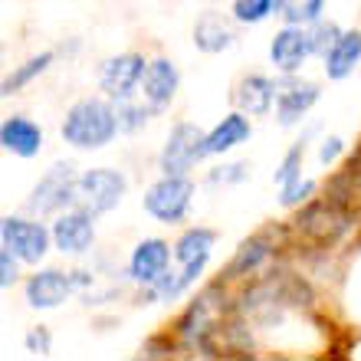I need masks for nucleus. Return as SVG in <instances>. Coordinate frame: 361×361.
Listing matches in <instances>:
<instances>
[{
  "mask_svg": "<svg viewBox=\"0 0 361 361\" xmlns=\"http://www.w3.org/2000/svg\"><path fill=\"white\" fill-rule=\"evenodd\" d=\"M118 132V115L115 105L105 99H79L63 118V142L82 152H95L115 138Z\"/></svg>",
  "mask_w": 361,
  "mask_h": 361,
  "instance_id": "1",
  "label": "nucleus"
},
{
  "mask_svg": "<svg viewBox=\"0 0 361 361\" xmlns=\"http://www.w3.org/2000/svg\"><path fill=\"white\" fill-rule=\"evenodd\" d=\"M190 197H194V184L188 180V174H164L145 194V210L161 224H178L188 214Z\"/></svg>",
  "mask_w": 361,
  "mask_h": 361,
  "instance_id": "2",
  "label": "nucleus"
},
{
  "mask_svg": "<svg viewBox=\"0 0 361 361\" xmlns=\"http://www.w3.org/2000/svg\"><path fill=\"white\" fill-rule=\"evenodd\" d=\"M125 194V178L118 171H86L79 174L76 180V200L73 207L76 210H86L89 217H99V214H109V210L122 200Z\"/></svg>",
  "mask_w": 361,
  "mask_h": 361,
  "instance_id": "3",
  "label": "nucleus"
},
{
  "mask_svg": "<svg viewBox=\"0 0 361 361\" xmlns=\"http://www.w3.org/2000/svg\"><path fill=\"white\" fill-rule=\"evenodd\" d=\"M207 154V132H200L190 122H180L171 128L161 148V174H188Z\"/></svg>",
  "mask_w": 361,
  "mask_h": 361,
  "instance_id": "4",
  "label": "nucleus"
},
{
  "mask_svg": "<svg viewBox=\"0 0 361 361\" xmlns=\"http://www.w3.org/2000/svg\"><path fill=\"white\" fill-rule=\"evenodd\" d=\"M92 283V276L82 273V269H73V273H59V269H43V273L30 276L27 279V302L33 309H56L76 293V289H86Z\"/></svg>",
  "mask_w": 361,
  "mask_h": 361,
  "instance_id": "5",
  "label": "nucleus"
},
{
  "mask_svg": "<svg viewBox=\"0 0 361 361\" xmlns=\"http://www.w3.org/2000/svg\"><path fill=\"white\" fill-rule=\"evenodd\" d=\"M76 180H79V174L73 171V164H56L37 184L33 197H30V210H37V214H59L63 207H73V200H76Z\"/></svg>",
  "mask_w": 361,
  "mask_h": 361,
  "instance_id": "6",
  "label": "nucleus"
},
{
  "mask_svg": "<svg viewBox=\"0 0 361 361\" xmlns=\"http://www.w3.org/2000/svg\"><path fill=\"white\" fill-rule=\"evenodd\" d=\"M145 63L138 53H122V56H112L99 73V86L102 92L112 99V102H122V99H132L138 82L145 79Z\"/></svg>",
  "mask_w": 361,
  "mask_h": 361,
  "instance_id": "7",
  "label": "nucleus"
},
{
  "mask_svg": "<svg viewBox=\"0 0 361 361\" xmlns=\"http://www.w3.org/2000/svg\"><path fill=\"white\" fill-rule=\"evenodd\" d=\"M0 240L4 247H10L23 263H39L47 257L49 247V230L43 224H33V220H20V217H4L0 224Z\"/></svg>",
  "mask_w": 361,
  "mask_h": 361,
  "instance_id": "8",
  "label": "nucleus"
},
{
  "mask_svg": "<svg viewBox=\"0 0 361 361\" xmlns=\"http://www.w3.org/2000/svg\"><path fill=\"white\" fill-rule=\"evenodd\" d=\"M309 56H312L309 30L295 27V23H286L273 37V43H269V59H273V66L279 69V73H286V76H293Z\"/></svg>",
  "mask_w": 361,
  "mask_h": 361,
  "instance_id": "9",
  "label": "nucleus"
},
{
  "mask_svg": "<svg viewBox=\"0 0 361 361\" xmlns=\"http://www.w3.org/2000/svg\"><path fill=\"white\" fill-rule=\"evenodd\" d=\"M319 102V86L315 82H299V79H283L276 82V122L295 125L312 105Z\"/></svg>",
  "mask_w": 361,
  "mask_h": 361,
  "instance_id": "10",
  "label": "nucleus"
},
{
  "mask_svg": "<svg viewBox=\"0 0 361 361\" xmlns=\"http://www.w3.org/2000/svg\"><path fill=\"white\" fill-rule=\"evenodd\" d=\"M171 257H174V253L168 250V243H164V240H142V243L135 247V253H132L128 276H132L135 283H142L145 289H148V286H154L164 273H168Z\"/></svg>",
  "mask_w": 361,
  "mask_h": 361,
  "instance_id": "11",
  "label": "nucleus"
},
{
  "mask_svg": "<svg viewBox=\"0 0 361 361\" xmlns=\"http://www.w3.org/2000/svg\"><path fill=\"white\" fill-rule=\"evenodd\" d=\"M95 230H92V217L86 210H73V214H63V217L53 224V243H56L59 253H69V257H79L92 247Z\"/></svg>",
  "mask_w": 361,
  "mask_h": 361,
  "instance_id": "12",
  "label": "nucleus"
},
{
  "mask_svg": "<svg viewBox=\"0 0 361 361\" xmlns=\"http://www.w3.org/2000/svg\"><path fill=\"white\" fill-rule=\"evenodd\" d=\"M142 92L148 99V109L152 112H164L171 105L174 92H178V69H174L171 59H152L148 69H145V79H142Z\"/></svg>",
  "mask_w": 361,
  "mask_h": 361,
  "instance_id": "13",
  "label": "nucleus"
},
{
  "mask_svg": "<svg viewBox=\"0 0 361 361\" xmlns=\"http://www.w3.org/2000/svg\"><path fill=\"white\" fill-rule=\"evenodd\" d=\"M0 145L17 158H33L43 148V132H39V125H33L23 115H10L7 122L0 125Z\"/></svg>",
  "mask_w": 361,
  "mask_h": 361,
  "instance_id": "14",
  "label": "nucleus"
},
{
  "mask_svg": "<svg viewBox=\"0 0 361 361\" xmlns=\"http://www.w3.org/2000/svg\"><path fill=\"white\" fill-rule=\"evenodd\" d=\"M358 63H361V33L352 30V33H342L338 43L329 49V56H325V76L329 79L352 76V69Z\"/></svg>",
  "mask_w": 361,
  "mask_h": 361,
  "instance_id": "15",
  "label": "nucleus"
},
{
  "mask_svg": "<svg viewBox=\"0 0 361 361\" xmlns=\"http://www.w3.org/2000/svg\"><path fill=\"white\" fill-rule=\"evenodd\" d=\"M276 102V82L267 76H247L237 89V105L247 115H267Z\"/></svg>",
  "mask_w": 361,
  "mask_h": 361,
  "instance_id": "16",
  "label": "nucleus"
},
{
  "mask_svg": "<svg viewBox=\"0 0 361 361\" xmlns=\"http://www.w3.org/2000/svg\"><path fill=\"white\" fill-rule=\"evenodd\" d=\"M247 138H250L247 115L233 112V115H227L214 132H207V152L210 154H224V152H230V148H237L240 142H247Z\"/></svg>",
  "mask_w": 361,
  "mask_h": 361,
  "instance_id": "17",
  "label": "nucleus"
},
{
  "mask_svg": "<svg viewBox=\"0 0 361 361\" xmlns=\"http://www.w3.org/2000/svg\"><path fill=\"white\" fill-rule=\"evenodd\" d=\"M194 43H197V49H204V53H224V49L233 43V30H230L217 13H207V17H200L197 27H194Z\"/></svg>",
  "mask_w": 361,
  "mask_h": 361,
  "instance_id": "18",
  "label": "nucleus"
},
{
  "mask_svg": "<svg viewBox=\"0 0 361 361\" xmlns=\"http://www.w3.org/2000/svg\"><path fill=\"white\" fill-rule=\"evenodd\" d=\"M214 240H217V237H214V230L194 227V230H188L178 243H174V257H178L180 263H190V259H197V257H210Z\"/></svg>",
  "mask_w": 361,
  "mask_h": 361,
  "instance_id": "19",
  "label": "nucleus"
},
{
  "mask_svg": "<svg viewBox=\"0 0 361 361\" xmlns=\"http://www.w3.org/2000/svg\"><path fill=\"white\" fill-rule=\"evenodd\" d=\"M53 63V53H39V56L27 59L23 66H17L13 73H10L7 79H4V95H13L20 92V89L27 86V82H33V79L39 76V73H47V66Z\"/></svg>",
  "mask_w": 361,
  "mask_h": 361,
  "instance_id": "20",
  "label": "nucleus"
},
{
  "mask_svg": "<svg viewBox=\"0 0 361 361\" xmlns=\"http://www.w3.org/2000/svg\"><path fill=\"white\" fill-rule=\"evenodd\" d=\"M289 0H237L233 4V20L240 23H259L269 13H283Z\"/></svg>",
  "mask_w": 361,
  "mask_h": 361,
  "instance_id": "21",
  "label": "nucleus"
},
{
  "mask_svg": "<svg viewBox=\"0 0 361 361\" xmlns=\"http://www.w3.org/2000/svg\"><path fill=\"white\" fill-rule=\"evenodd\" d=\"M325 0H289L283 10L286 23H295V27H312L315 20H322Z\"/></svg>",
  "mask_w": 361,
  "mask_h": 361,
  "instance_id": "22",
  "label": "nucleus"
},
{
  "mask_svg": "<svg viewBox=\"0 0 361 361\" xmlns=\"http://www.w3.org/2000/svg\"><path fill=\"white\" fill-rule=\"evenodd\" d=\"M338 37H342V30L335 27V23H329V20H315L312 27H309V39H312V56H329V49L338 43Z\"/></svg>",
  "mask_w": 361,
  "mask_h": 361,
  "instance_id": "23",
  "label": "nucleus"
},
{
  "mask_svg": "<svg viewBox=\"0 0 361 361\" xmlns=\"http://www.w3.org/2000/svg\"><path fill=\"white\" fill-rule=\"evenodd\" d=\"M148 112H152V109H142V105L132 102V99H122V102H115V115H118V132H138V128L148 122Z\"/></svg>",
  "mask_w": 361,
  "mask_h": 361,
  "instance_id": "24",
  "label": "nucleus"
},
{
  "mask_svg": "<svg viewBox=\"0 0 361 361\" xmlns=\"http://www.w3.org/2000/svg\"><path fill=\"white\" fill-rule=\"evenodd\" d=\"M263 257H267V247H263V240H250V243H243V247H240L237 259L230 263V273H243V269H253Z\"/></svg>",
  "mask_w": 361,
  "mask_h": 361,
  "instance_id": "25",
  "label": "nucleus"
},
{
  "mask_svg": "<svg viewBox=\"0 0 361 361\" xmlns=\"http://www.w3.org/2000/svg\"><path fill=\"white\" fill-rule=\"evenodd\" d=\"M302 154H305V142H299V145H293V148H289V154L283 158V168L276 171V184H293V180H299Z\"/></svg>",
  "mask_w": 361,
  "mask_h": 361,
  "instance_id": "26",
  "label": "nucleus"
},
{
  "mask_svg": "<svg viewBox=\"0 0 361 361\" xmlns=\"http://www.w3.org/2000/svg\"><path fill=\"white\" fill-rule=\"evenodd\" d=\"M250 178V164H220L217 171H210V184H237V180Z\"/></svg>",
  "mask_w": 361,
  "mask_h": 361,
  "instance_id": "27",
  "label": "nucleus"
},
{
  "mask_svg": "<svg viewBox=\"0 0 361 361\" xmlns=\"http://www.w3.org/2000/svg\"><path fill=\"white\" fill-rule=\"evenodd\" d=\"M309 194H315V184L312 180H293V184H283V207H295V204H302Z\"/></svg>",
  "mask_w": 361,
  "mask_h": 361,
  "instance_id": "28",
  "label": "nucleus"
},
{
  "mask_svg": "<svg viewBox=\"0 0 361 361\" xmlns=\"http://www.w3.org/2000/svg\"><path fill=\"white\" fill-rule=\"evenodd\" d=\"M17 259L20 257L10 247L0 250V286H4V289H10V286L17 283Z\"/></svg>",
  "mask_w": 361,
  "mask_h": 361,
  "instance_id": "29",
  "label": "nucleus"
},
{
  "mask_svg": "<svg viewBox=\"0 0 361 361\" xmlns=\"http://www.w3.org/2000/svg\"><path fill=\"white\" fill-rule=\"evenodd\" d=\"M27 348L37 355H47L49 352V332L47 329H33V332L27 335Z\"/></svg>",
  "mask_w": 361,
  "mask_h": 361,
  "instance_id": "30",
  "label": "nucleus"
},
{
  "mask_svg": "<svg viewBox=\"0 0 361 361\" xmlns=\"http://www.w3.org/2000/svg\"><path fill=\"white\" fill-rule=\"evenodd\" d=\"M338 154H342V138H329V142H322V148H319V161L332 164Z\"/></svg>",
  "mask_w": 361,
  "mask_h": 361,
  "instance_id": "31",
  "label": "nucleus"
}]
</instances>
